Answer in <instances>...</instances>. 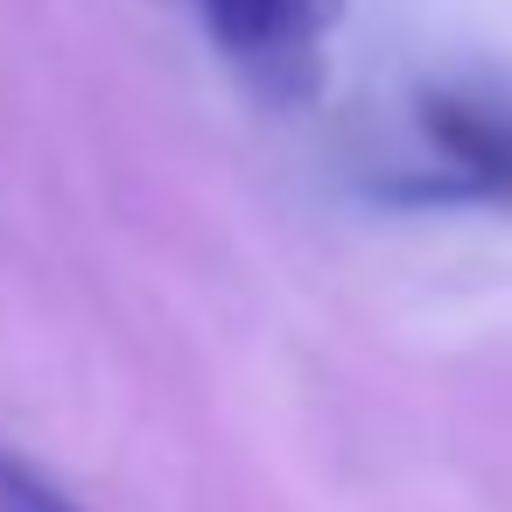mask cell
Returning a JSON list of instances; mask_svg holds the SVG:
<instances>
[{
    "label": "cell",
    "mask_w": 512,
    "mask_h": 512,
    "mask_svg": "<svg viewBox=\"0 0 512 512\" xmlns=\"http://www.w3.org/2000/svg\"><path fill=\"white\" fill-rule=\"evenodd\" d=\"M407 148L372 155L393 204H512V78L449 64L407 92Z\"/></svg>",
    "instance_id": "6da1fadb"
},
{
    "label": "cell",
    "mask_w": 512,
    "mask_h": 512,
    "mask_svg": "<svg viewBox=\"0 0 512 512\" xmlns=\"http://www.w3.org/2000/svg\"><path fill=\"white\" fill-rule=\"evenodd\" d=\"M344 0H204L211 43L253 78L267 99H309L323 78V36Z\"/></svg>",
    "instance_id": "7a4b0ae2"
},
{
    "label": "cell",
    "mask_w": 512,
    "mask_h": 512,
    "mask_svg": "<svg viewBox=\"0 0 512 512\" xmlns=\"http://www.w3.org/2000/svg\"><path fill=\"white\" fill-rule=\"evenodd\" d=\"M0 512H78L43 470H29L15 449H0Z\"/></svg>",
    "instance_id": "3957f363"
}]
</instances>
